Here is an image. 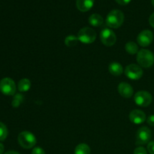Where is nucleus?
Listing matches in <instances>:
<instances>
[{
	"instance_id": "nucleus-6",
	"label": "nucleus",
	"mask_w": 154,
	"mask_h": 154,
	"mask_svg": "<svg viewBox=\"0 0 154 154\" xmlns=\"http://www.w3.org/2000/svg\"><path fill=\"white\" fill-rule=\"evenodd\" d=\"M151 131L147 126H142L136 133V139H135V144L137 145H144L150 142L151 138Z\"/></svg>"
},
{
	"instance_id": "nucleus-23",
	"label": "nucleus",
	"mask_w": 154,
	"mask_h": 154,
	"mask_svg": "<svg viewBox=\"0 0 154 154\" xmlns=\"http://www.w3.org/2000/svg\"><path fill=\"white\" fill-rule=\"evenodd\" d=\"M32 154H45V152L42 147H36L32 150Z\"/></svg>"
},
{
	"instance_id": "nucleus-15",
	"label": "nucleus",
	"mask_w": 154,
	"mask_h": 154,
	"mask_svg": "<svg viewBox=\"0 0 154 154\" xmlns=\"http://www.w3.org/2000/svg\"><path fill=\"white\" fill-rule=\"evenodd\" d=\"M88 21L90 25L95 27L101 26L104 23L103 17L99 14H93L90 15Z\"/></svg>"
},
{
	"instance_id": "nucleus-2",
	"label": "nucleus",
	"mask_w": 154,
	"mask_h": 154,
	"mask_svg": "<svg viewBox=\"0 0 154 154\" xmlns=\"http://www.w3.org/2000/svg\"><path fill=\"white\" fill-rule=\"evenodd\" d=\"M137 62L141 67L150 68L154 64V54L147 49H141L137 54Z\"/></svg>"
},
{
	"instance_id": "nucleus-21",
	"label": "nucleus",
	"mask_w": 154,
	"mask_h": 154,
	"mask_svg": "<svg viewBox=\"0 0 154 154\" xmlns=\"http://www.w3.org/2000/svg\"><path fill=\"white\" fill-rule=\"evenodd\" d=\"M8 135V131L4 123L0 122V141H5Z\"/></svg>"
},
{
	"instance_id": "nucleus-18",
	"label": "nucleus",
	"mask_w": 154,
	"mask_h": 154,
	"mask_svg": "<svg viewBox=\"0 0 154 154\" xmlns=\"http://www.w3.org/2000/svg\"><path fill=\"white\" fill-rule=\"evenodd\" d=\"M75 154H90V147L87 144H79L75 150Z\"/></svg>"
},
{
	"instance_id": "nucleus-11",
	"label": "nucleus",
	"mask_w": 154,
	"mask_h": 154,
	"mask_svg": "<svg viewBox=\"0 0 154 154\" xmlns=\"http://www.w3.org/2000/svg\"><path fill=\"white\" fill-rule=\"evenodd\" d=\"M129 120L134 124H141V123H144L147 119H146V114H144V111L135 109L130 112Z\"/></svg>"
},
{
	"instance_id": "nucleus-25",
	"label": "nucleus",
	"mask_w": 154,
	"mask_h": 154,
	"mask_svg": "<svg viewBox=\"0 0 154 154\" xmlns=\"http://www.w3.org/2000/svg\"><path fill=\"white\" fill-rule=\"evenodd\" d=\"M147 122L148 125L151 126H154V115L149 116L148 118L147 119Z\"/></svg>"
},
{
	"instance_id": "nucleus-22",
	"label": "nucleus",
	"mask_w": 154,
	"mask_h": 154,
	"mask_svg": "<svg viewBox=\"0 0 154 154\" xmlns=\"http://www.w3.org/2000/svg\"><path fill=\"white\" fill-rule=\"evenodd\" d=\"M134 154H147V151L144 147H138L135 149Z\"/></svg>"
},
{
	"instance_id": "nucleus-8",
	"label": "nucleus",
	"mask_w": 154,
	"mask_h": 154,
	"mask_svg": "<svg viewBox=\"0 0 154 154\" xmlns=\"http://www.w3.org/2000/svg\"><path fill=\"white\" fill-rule=\"evenodd\" d=\"M135 104L140 107H147L151 104L153 97L147 91H139L135 93L134 97Z\"/></svg>"
},
{
	"instance_id": "nucleus-14",
	"label": "nucleus",
	"mask_w": 154,
	"mask_h": 154,
	"mask_svg": "<svg viewBox=\"0 0 154 154\" xmlns=\"http://www.w3.org/2000/svg\"><path fill=\"white\" fill-rule=\"evenodd\" d=\"M108 70L109 72L114 76H119L121 75L123 72V66L121 64L118 63H111L108 66Z\"/></svg>"
},
{
	"instance_id": "nucleus-29",
	"label": "nucleus",
	"mask_w": 154,
	"mask_h": 154,
	"mask_svg": "<svg viewBox=\"0 0 154 154\" xmlns=\"http://www.w3.org/2000/svg\"><path fill=\"white\" fill-rule=\"evenodd\" d=\"M5 154H20L17 151H14V150H10V151H8L6 152Z\"/></svg>"
},
{
	"instance_id": "nucleus-16",
	"label": "nucleus",
	"mask_w": 154,
	"mask_h": 154,
	"mask_svg": "<svg viewBox=\"0 0 154 154\" xmlns=\"http://www.w3.org/2000/svg\"><path fill=\"white\" fill-rule=\"evenodd\" d=\"M18 90L20 92H27L29 90V89L31 88V82L29 79L27 78H23V79L20 80L18 83L17 85Z\"/></svg>"
},
{
	"instance_id": "nucleus-12",
	"label": "nucleus",
	"mask_w": 154,
	"mask_h": 154,
	"mask_svg": "<svg viewBox=\"0 0 154 154\" xmlns=\"http://www.w3.org/2000/svg\"><path fill=\"white\" fill-rule=\"evenodd\" d=\"M117 90H118V93H120V96L124 98H126V99L131 98L132 96V95H133V88L128 83H120L118 85Z\"/></svg>"
},
{
	"instance_id": "nucleus-26",
	"label": "nucleus",
	"mask_w": 154,
	"mask_h": 154,
	"mask_svg": "<svg viewBox=\"0 0 154 154\" xmlns=\"http://www.w3.org/2000/svg\"><path fill=\"white\" fill-rule=\"evenodd\" d=\"M115 1L121 5H126L130 2L131 0H115Z\"/></svg>"
},
{
	"instance_id": "nucleus-5",
	"label": "nucleus",
	"mask_w": 154,
	"mask_h": 154,
	"mask_svg": "<svg viewBox=\"0 0 154 154\" xmlns=\"http://www.w3.org/2000/svg\"><path fill=\"white\" fill-rule=\"evenodd\" d=\"M16 84L10 78H5L0 81V91L5 96H13L16 93Z\"/></svg>"
},
{
	"instance_id": "nucleus-7",
	"label": "nucleus",
	"mask_w": 154,
	"mask_h": 154,
	"mask_svg": "<svg viewBox=\"0 0 154 154\" xmlns=\"http://www.w3.org/2000/svg\"><path fill=\"white\" fill-rule=\"evenodd\" d=\"M100 39L103 45H105V46L111 47L116 43L117 37L112 29L105 28L100 32Z\"/></svg>"
},
{
	"instance_id": "nucleus-19",
	"label": "nucleus",
	"mask_w": 154,
	"mask_h": 154,
	"mask_svg": "<svg viewBox=\"0 0 154 154\" xmlns=\"http://www.w3.org/2000/svg\"><path fill=\"white\" fill-rule=\"evenodd\" d=\"M79 42L78 36H75L74 35H69L65 39V45L69 48H72L75 46Z\"/></svg>"
},
{
	"instance_id": "nucleus-20",
	"label": "nucleus",
	"mask_w": 154,
	"mask_h": 154,
	"mask_svg": "<svg viewBox=\"0 0 154 154\" xmlns=\"http://www.w3.org/2000/svg\"><path fill=\"white\" fill-rule=\"evenodd\" d=\"M23 96L20 93H17V94L14 95L13 97V100H12V106L14 108H18L20 105V104L23 102Z\"/></svg>"
},
{
	"instance_id": "nucleus-17",
	"label": "nucleus",
	"mask_w": 154,
	"mask_h": 154,
	"mask_svg": "<svg viewBox=\"0 0 154 154\" xmlns=\"http://www.w3.org/2000/svg\"><path fill=\"white\" fill-rule=\"evenodd\" d=\"M125 50L129 54L134 55V54L138 53V45L133 42H129L125 45Z\"/></svg>"
},
{
	"instance_id": "nucleus-4",
	"label": "nucleus",
	"mask_w": 154,
	"mask_h": 154,
	"mask_svg": "<svg viewBox=\"0 0 154 154\" xmlns=\"http://www.w3.org/2000/svg\"><path fill=\"white\" fill-rule=\"evenodd\" d=\"M78 38L79 42L84 44H92L96 38V32L90 27H84L78 32Z\"/></svg>"
},
{
	"instance_id": "nucleus-24",
	"label": "nucleus",
	"mask_w": 154,
	"mask_h": 154,
	"mask_svg": "<svg viewBox=\"0 0 154 154\" xmlns=\"http://www.w3.org/2000/svg\"><path fill=\"white\" fill-rule=\"evenodd\" d=\"M147 150L150 154H154V141L147 144Z\"/></svg>"
},
{
	"instance_id": "nucleus-3",
	"label": "nucleus",
	"mask_w": 154,
	"mask_h": 154,
	"mask_svg": "<svg viewBox=\"0 0 154 154\" xmlns=\"http://www.w3.org/2000/svg\"><path fill=\"white\" fill-rule=\"evenodd\" d=\"M18 143L25 149L32 148L36 144V138L32 132L29 131H23L18 135Z\"/></svg>"
},
{
	"instance_id": "nucleus-13",
	"label": "nucleus",
	"mask_w": 154,
	"mask_h": 154,
	"mask_svg": "<svg viewBox=\"0 0 154 154\" xmlns=\"http://www.w3.org/2000/svg\"><path fill=\"white\" fill-rule=\"evenodd\" d=\"M94 0H76V7L80 11L87 12L93 8Z\"/></svg>"
},
{
	"instance_id": "nucleus-9",
	"label": "nucleus",
	"mask_w": 154,
	"mask_h": 154,
	"mask_svg": "<svg viewBox=\"0 0 154 154\" xmlns=\"http://www.w3.org/2000/svg\"><path fill=\"white\" fill-rule=\"evenodd\" d=\"M125 75L129 79L137 81L143 76V70L140 66L136 64H130L126 67Z\"/></svg>"
},
{
	"instance_id": "nucleus-1",
	"label": "nucleus",
	"mask_w": 154,
	"mask_h": 154,
	"mask_svg": "<svg viewBox=\"0 0 154 154\" xmlns=\"http://www.w3.org/2000/svg\"><path fill=\"white\" fill-rule=\"evenodd\" d=\"M124 22V14L120 10H112L108 13L106 17V24L113 29H117L121 26Z\"/></svg>"
},
{
	"instance_id": "nucleus-28",
	"label": "nucleus",
	"mask_w": 154,
	"mask_h": 154,
	"mask_svg": "<svg viewBox=\"0 0 154 154\" xmlns=\"http://www.w3.org/2000/svg\"><path fill=\"white\" fill-rule=\"evenodd\" d=\"M4 152V145L0 143V154H2Z\"/></svg>"
},
{
	"instance_id": "nucleus-27",
	"label": "nucleus",
	"mask_w": 154,
	"mask_h": 154,
	"mask_svg": "<svg viewBox=\"0 0 154 154\" xmlns=\"http://www.w3.org/2000/svg\"><path fill=\"white\" fill-rule=\"evenodd\" d=\"M149 23H150V25L152 27L154 28V13L152 14L150 16V17H149Z\"/></svg>"
},
{
	"instance_id": "nucleus-30",
	"label": "nucleus",
	"mask_w": 154,
	"mask_h": 154,
	"mask_svg": "<svg viewBox=\"0 0 154 154\" xmlns=\"http://www.w3.org/2000/svg\"><path fill=\"white\" fill-rule=\"evenodd\" d=\"M151 3H152V5H153V6L154 7V0H151Z\"/></svg>"
},
{
	"instance_id": "nucleus-10",
	"label": "nucleus",
	"mask_w": 154,
	"mask_h": 154,
	"mask_svg": "<svg viewBox=\"0 0 154 154\" xmlns=\"http://www.w3.org/2000/svg\"><path fill=\"white\" fill-rule=\"evenodd\" d=\"M153 34L150 30L145 29L141 31L137 37V42L141 47H147L153 42Z\"/></svg>"
}]
</instances>
